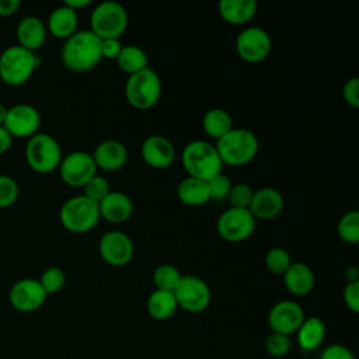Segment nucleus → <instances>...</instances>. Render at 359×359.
<instances>
[{
    "instance_id": "nucleus-25",
    "label": "nucleus",
    "mask_w": 359,
    "mask_h": 359,
    "mask_svg": "<svg viewBox=\"0 0 359 359\" xmlns=\"http://www.w3.org/2000/svg\"><path fill=\"white\" fill-rule=\"evenodd\" d=\"M325 324L320 317H306L296 331V341L302 351L313 352L321 346L325 338Z\"/></svg>"
},
{
    "instance_id": "nucleus-28",
    "label": "nucleus",
    "mask_w": 359,
    "mask_h": 359,
    "mask_svg": "<svg viewBox=\"0 0 359 359\" xmlns=\"http://www.w3.org/2000/svg\"><path fill=\"white\" fill-rule=\"evenodd\" d=\"M202 128L210 139L219 140L233 129V119L226 109L210 108L202 118Z\"/></svg>"
},
{
    "instance_id": "nucleus-36",
    "label": "nucleus",
    "mask_w": 359,
    "mask_h": 359,
    "mask_svg": "<svg viewBox=\"0 0 359 359\" xmlns=\"http://www.w3.org/2000/svg\"><path fill=\"white\" fill-rule=\"evenodd\" d=\"M252 195H254V189L248 184L238 182V184H233L227 199H229L231 208L248 209Z\"/></svg>"
},
{
    "instance_id": "nucleus-4",
    "label": "nucleus",
    "mask_w": 359,
    "mask_h": 359,
    "mask_svg": "<svg viewBox=\"0 0 359 359\" xmlns=\"http://www.w3.org/2000/svg\"><path fill=\"white\" fill-rule=\"evenodd\" d=\"M39 65L38 55L20 45H10L0 53V79L10 86L28 81Z\"/></svg>"
},
{
    "instance_id": "nucleus-2",
    "label": "nucleus",
    "mask_w": 359,
    "mask_h": 359,
    "mask_svg": "<svg viewBox=\"0 0 359 359\" xmlns=\"http://www.w3.org/2000/svg\"><path fill=\"white\" fill-rule=\"evenodd\" d=\"M223 165L241 167L255 158L259 142L255 133L244 128H233L215 144Z\"/></svg>"
},
{
    "instance_id": "nucleus-39",
    "label": "nucleus",
    "mask_w": 359,
    "mask_h": 359,
    "mask_svg": "<svg viewBox=\"0 0 359 359\" xmlns=\"http://www.w3.org/2000/svg\"><path fill=\"white\" fill-rule=\"evenodd\" d=\"M342 98L349 107L359 108V79L358 77H351L344 83Z\"/></svg>"
},
{
    "instance_id": "nucleus-30",
    "label": "nucleus",
    "mask_w": 359,
    "mask_h": 359,
    "mask_svg": "<svg viewBox=\"0 0 359 359\" xmlns=\"http://www.w3.org/2000/svg\"><path fill=\"white\" fill-rule=\"evenodd\" d=\"M181 278L182 275L180 269L171 264L158 265L153 271V276H151L154 287L158 290H167V292H174Z\"/></svg>"
},
{
    "instance_id": "nucleus-15",
    "label": "nucleus",
    "mask_w": 359,
    "mask_h": 359,
    "mask_svg": "<svg viewBox=\"0 0 359 359\" xmlns=\"http://www.w3.org/2000/svg\"><path fill=\"white\" fill-rule=\"evenodd\" d=\"M48 294L38 279L22 278L13 283L8 292L10 304L21 313L38 310L46 300Z\"/></svg>"
},
{
    "instance_id": "nucleus-44",
    "label": "nucleus",
    "mask_w": 359,
    "mask_h": 359,
    "mask_svg": "<svg viewBox=\"0 0 359 359\" xmlns=\"http://www.w3.org/2000/svg\"><path fill=\"white\" fill-rule=\"evenodd\" d=\"M13 143V136L8 133V130L0 125V154L6 153Z\"/></svg>"
},
{
    "instance_id": "nucleus-9",
    "label": "nucleus",
    "mask_w": 359,
    "mask_h": 359,
    "mask_svg": "<svg viewBox=\"0 0 359 359\" xmlns=\"http://www.w3.org/2000/svg\"><path fill=\"white\" fill-rule=\"evenodd\" d=\"M257 219L248 209L229 208L216 222V230L220 238L229 243H241L248 240L255 231Z\"/></svg>"
},
{
    "instance_id": "nucleus-47",
    "label": "nucleus",
    "mask_w": 359,
    "mask_h": 359,
    "mask_svg": "<svg viewBox=\"0 0 359 359\" xmlns=\"http://www.w3.org/2000/svg\"><path fill=\"white\" fill-rule=\"evenodd\" d=\"M6 114H7V107H6L3 102H0V125L4 123Z\"/></svg>"
},
{
    "instance_id": "nucleus-3",
    "label": "nucleus",
    "mask_w": 359,
    "mask_h": 359,
    "mask_svg": "<svg viewBox=\"0 0 359 359\" xmlns=\"http://www.w3.org/2000/svg\"><path fill=\"white\" fill-rule=\"evenodd\" d=\"M182 165L188 177L209 181L222 172L223 163L215 144L206 140H192L187 143L181 153Z\"/></svg>"
},
{
    "instance_id": "nucleus-18",
    "label": "nucleus",
    "mask_w": 359,
    "mask_h": 359,
    "mask_svg": "<svg viewBox=\"0 0 359 359\" xmlns=\"http://www.w3.org/2000/svg\"><path fill=\"white\" fill-rule=\"evenodd\" d=\"M285 206L282 194L272 187H264L254 191L248 210L255 219L271 220L278 217Z\"/></svg>"
},
{
    "instance_id": "nucleus-12",
    "label": "nucleus",
    "mask_w": 359,
    "mask_h": 359,
    "mask_svg": "<svg viewBox=\"0 0 359 359\" xmlns=\"http://www.w3.org/2000/svg\"><path fill=\"white\" fill-rule=\"evenodd\" d=\"M57 170L65 184L74 188H83L94 175H97L98 168L90 153L76 150L62 157Z\"/></svg>"
},
{
    "instance_id": "nucleus-20",
    "label": "nucleus",
    "mask_w": 359,
    "mask_h": 359,
    "mask_svg": "<svg viewBox=\"0 0 359 359\" xmlns=\"http://www.w3.org/2000/svg\"><path fill=\"white\" fill-rule=\"evenodd\" d=\"M15 34L20 46L35 52L45 43L48 29L41 18L35 15H25L20 20Z\"/></svg>"
},
{
    "instance_id": "nucleus-41",
    "label": "nucleus",
    "mask_w": 359,
    "mask_h": 359,
    "mask_svg": "<svg viewBox=\"0 0 359 359\" xmlns=\"http://www.w3.org/2000/svg\"><path fill=\"white\" fill-rule=\"evenodd\" d=\"M342 299H344L345 306L352 313L359 311V280L346 282L344 292H342Z\"/></svg>"
},
{
    "instance_id": "nucleus-7",
    "label": "nucleus",
    "mask_w": 359,
    "mask_h": 359,
    "mask_svg": "<svg viewBox=\"0 0 359 359\" xmlns=\"http://www.w3.org/2000/svg\"><path fill=\"white\" fill-rule=\"evenodd\" d=\"M126 101L136 109H150L161 97L160 76L150 67L128 76L125 83Z\"/></svg>"
},
{
    "instance_id": "nucleus-17",
    "label": "nucleus",
    "mask_w": 359,
    "mask_h": 359,
    "mask_svg": "<svg viewBox=\"0 0 359 359\" xmlns=\"http://www.w3.org/2000/svg\"><path fill=\"white\" fill-rule=\"evenodd\" d=\"M140 156L151 168L164 170L174 163L175 149L167 137L161 135H150L142 142Z\"/></svg>"
},
{
    "instance_id": "nucleus-29",
    "label": "nucleus",
    "mask_w": 359,
    "mask_h": 359,
    "mask_svg": "<svg viewBox=\"0 0 359 359\" xmlns=\"http://www.w3.org/2000/svg\"><path fill=\"white\" fill-rule=\"evenodd\" d=\"M118 67L128 76L149 67L147 53L136 45H123L121 53L116 57Z\"/></svg>"
},
{
    "instance_id": "nucleus-46",
    "label": "nucleus",
    "mask_w": 359,
    "mask_h": 359,
    "mask_svg": "<svg viewBox=\"0 0 359 359\" xmlns=\"http://www.w3.org/2000/svg\"><path fill=\"white\" fill-rule=\"evenodd\" d=\"M345 275H346V279L348 282H353V280H359V273H358V268L356 266H349L346 268L345 271Z\"/></svg>"
},
{
    "instance_id": "nucleus-42",
    "label": "nucleus",
    "mask_w": 359,
    "mask_h": 359,
    "mask_svg": "<svg viewBox=\"0 0 359 359\" xmlns=\"http://www.w3.org/2000/svg\"><path fill=\"white\" fill-rule=\"evenodd\" d=\"M122 43L116 38H108V39H101V57L107 60H116L118 55L122 50Z\"/></svg>"
},
{
    "instance_id": "nucleus-26",
    "label": "nucleus",
    "mask_w": 359,
    "mask_h": 359,
    "mask_svg": "<svg viewBox=\"0 0 359 359\" xmlns=\"http://www.w3.org/2000/svg\"><path fill=\"white\" fill-rule=\"evenodd\" d=\"M177 198L180 199L181 203L196 208L208 203L210 201L209 189L206 181L192 178V177H185L184 180L180 181L177 187Z\"/></svg>"
},
{
    "instance_id": "nucleus-32",
    "label": "nucleus",
    "mask_w": 359,
    "mask_h": 359,
    "mask_svg": "<svg viewBox=\"0 0 359 359\" xmlns=\"http://www.w3.org/2000/svg\"><path fill=\"white\" fill-rule=\"evenodd\" d=\"M265 266L269 272L275 273V275H283L286 272V269L290 266L292 257L290 254L280 247H273L271 248L266 254H265Z\"/></svg>"
},
{
    "instance_id": "nucleus-8",
    "label": "nucleus",
    "mask_w": 359,
    "mask_h": 359,
    "mask_svg": "<svg viewBox=\"0 0 359 359\" xmlns=\"http://www.w3.org/2000/svg\"><path fill=\"white\" fill-rule=\"evenodd\" d=\"M62 149L59 142L49 133L36 132L28 137L25 146V158L28 165L41 174L55 171L62 161Z\"/></svg>"
},
{
    "instance_id": "nucleus-27",
    "label": "nucleus",
    "mask_w": 359,
    "mask_h": 359,
    "mask_svg": "<svg viewBox=\"0 0 359 359\" xmlns=\"http://www.w3.org/2000/svg\"><path fill=\"white\" fill-rule=\"evenodd\" d=\"M178 304L172 292L154 289L146 302V310L149 316L157 321L168 320L177 311Z\"/></svg>"
},
{
    "instance_id": "nucleus-34",
    "label": "nucleus",
    "mask_w": 359,
    "mask_h": 359,
    "mask_svg": "<svg viewBox=\"0 0 359 359\" xmlns=\"http://www.w3.org/2000/svg\"><path fill=\"white\" fill-rule=\"evenodd\" d=\"M265 352L272 356V358H285L292 348L290 337L278 334V332H271L264 342Z\"/></svg>"
},
{
    "instance_id": "nucleus-11",
    "label": "nucleus",
    "mask_w": 359,
    "mask_h": 359,
    "mask_svg": "<svg viewBox=\"0 0 359 359\" xmlns=\"http://www.w3.org/2000/svg\"><path fill=\"white\" fill-rule=\"evenodd\" d=\"M272 49L271 35L261 27H247L236 38L237 55L248 63L265 60Z\"/></svg>"
},
{
    "instance_id": "nucleus-22",
    "label": "nucleus",
    "mask_w": 359,
    "mask_h": 359,
    "mask_svg": "<svg viewBox=\"0 0 359 359\" xmlns=\"http://www.w3.org/2000/svg\"><path fill=\"white\" fill-rule=\"evenodd\" d=\"M282 276L286 290L294 296L309 294L316 285V275L304 262H292Z\"/></svg>"
},
{
    "instance_id": "nucleus-19",
    "label": "nucleus",
    "mask_w": 359,
    "mask_h": 359,
    "mask_svg": "<svg viewBox=\"0 0 359 359\" xmlns=\"http://www.w3.org/2000/svg\"><path fill=\"white\" fill-rule=\"evenodd\" d=\"M97 168L104 171H118L128 161V150L118 140H104L98 143L91 153Z\"/></svg>"
},
{
    "instance_id": "nucleus-23",
    "label": "nucleus",
    "mask_w": 359,
    "mask_h": 359,
    "mask_svg": "<svg viewBox=\"0 0 359 359\" xmlns=\"http://www.w3.org/2000/svg\"><path fill=\"white\" fill-rule=\"evenodd\" d=\"M217 10L224 22L244 25L255 17L258 4L255 0H220Z\"/></svg>"
},
{
    "instance_id": "nucleus-10",
    "label": "nucleus",
    "mask_w": 359,
    "mask_h": 359,
    "mask_svg": "<svg viewBox=\"0 0 359 359\" xmlns=\"http://www.w3.org/2000/svg\"><path fill=\"white\" fill-rule=\"evenodd\" d=\"M180 309L188 313H202L210 304L212 293L208 283L195 275H182L172 292Z\"/></svg>"
},
{
    "instance_id": "nucleus-43",
    "label": "nucleus",
    "mask_w": 359,
    "mask_h": 359,
    "mask_svg": "<svg viewBox=\"0 0 359 359\" xmlns=\"http://www.w3.org/2000/svg\"><path fill=\"white\" fill-rule=\"evenodd\" d=\"M20 7L18 0H0V15L7 17L13 15Z\"/></svg>"
},
{
    "instance_id": "nucleus-35",
    "label": "nucleus",
    "mask_w": 359,
    "mask_h": 359,
    "mask_svg": "<svg viewBox=\"0 0 359 359\" xmlns=\"http://www.w3.org/2000/svg\"><path fill=\"white\" fill-rule=\"evenodd\" d=\"M83 195L87 196L88 199L100 203L112 189L111 185L108 182V180L105 177L101 175H94L84 187H83Z\"/></svg>"
},
{
    "instance_id": "nucleus-14",
    "label": "nucleus",
    "mask_w": 359,
    "mask_h": 359,
    "mask_svg": "<svg viewBox=\"0 0 359 359\" xmlns=\"http://www.w3.org/2000/svg\"><path fill=\"white\" fill-rule=\"evenodd\" d=\"M304 318L303 307L294 300H280L275 303L268 313V324L272 332L287 337L296 334Z\"/></svg>"
},
{
    "instance_id": "nucleus-24",
    "label": "nucleus",
    "mask_w": 359,
    "mask_h": 359,
    "mask_svg": "<svg viewBox=\"0 0 359 359\" xmlns=\"http://www.w3.org/2000/svg\"><path fill=\"white\" fill-rule=\"evenodd\" d=\"M77 11L67 7L66 4H62L50 11L46 22V29L55 38L67 39L77 31Z\"/></svg>"
},
{
    "instance_id": "nucleus-38",
    "label": "nucleus",
    "mask_w": 359,
    "mask_h": 359,
    "mask_svg": "<svg viewBox=\"0 0 359 359\" xmlns=\"http://www.w3.org/2000/svg\"><path fill=\"white\" fill-rule=\"evenodd\" d=\"M18 198L17 181L6 174H0V208L11 206Z\"/></svg>"
},
{
    "instance_id": "nucleus-33",
    "label": "nucleus",
    "mask_w": 359,
    "mask_h": 359,
    "mask_svg": "<svg viewBox=\"0 0 359 359\" xmlns=\"http://www.w3.org/2000/svg\"><path fill=\"white\" fill-rule=\"evenodd\" d=\"M46 294L57 293L66 283V275L59 266H48L38 279Z\"/></svg>"
},
{
    "instance_id": "nucleus-5",
    "label": "nucleus",
    "mask_w": 359,
    "mask_h": 359,
    "mask_svg": "<svg viewBox=\"0 0 359 359\" xmlns=\"http://www.w3.org/2000/svg\"><path fill=\"white\" fill-rule=\"evenodd\" d=\"M129 24L126 8L118 1H101L97 4L90 15V31L100 39L116 38L119 39Z\"/></svg>"
},
{
    "instance_id": "nucleus-45",
    "label": "nucleus",
    "mask_w": 359,
    "mask_h": 359,
    "mask_svg": "<svg viewBox=\"0 0 359 359\" xmlns=\"http://www.w3.org/2000/svg\"><path fill=\"white\" fill-rule=\"evenodd\" d=\"M90 3H91L90 0H66L63 4H66L67 7H70V8H73L74 11H77V10H80V8L87 7Z\"/></svg>"
},
{
    "instance_id": "nucleus-31",
    "label": "nucleus",
    "mask_w": 359,
    "mask_h": 359,
    "mask_svg": "<svg viewBox=\"0 0 359 359\" xmlns=\"http://www.w3.org/2000/svg\"><path fill=\"white\" fill-rule=\"evenodd\" d=\"M337 231L346 244H356L359 241V212L349 210L344 213L337 224Z\"/></svg>"
},
{
    "instance_id": "nucleus-21",
    "label": "nucleus",
    "mask_w": 359,
    "mask_h": 359,
    "mask_svg": "<svg viewBox=\"0 0 359 359\" xmlns=\"http://www.w3.org/2000/svg\"><path fill=\"white\" fill-rule=\"evenodd\" d=\"M100 216L109 223H123L133 213L130 198L121 191H111L100 203Z\"/></svg>"
},
{
    "instance_id": "nucleus-16",
    "label": "nucleus",
    "mask_w": 359,
    "mask_h": 359,
    "mask_svg": "<svg viewBox=\"0 0 359 359\" xmlns=\"http://www.w3.org/2000/svg\"><path fill=\"white\" fill-rule=\"evenodd\" d=\"M41 125L39 111L29 104H15L7 108L3 126L13 137H31Z\"/></svg>"
},
{
    "instance_id": "nucleus-6",
    "label": "nucleus",
    "mask_w": 359,
    "mask_h": 359,
    "mask_svg": "<svg viewBox=\"0 0 359 359\" xmlns=\"http://www.w3.org/2000/svg\"><path fill=\"white\" fill-rule=\"evenodd\" d=\"M59 219L66 230L72 233H87L101 219L98 203L84 195L72 196L60 206Z\"/></svg>"
},
{
    "instance_id": "nucleus-40",
    "label": "nucleus",
    "mask_w": 359,
    "mask_h": 359,
    "mask_svg": "<svg viewBox=\"0 0 359 359\" xmlns=\"http://www.w3.org/2000/svg\"><path fill=\"white\" fill-rule=\"evenodd\" d=\"M318 359H356V358H355V353L348 346L342 344H331L321 351Z\"/></svg>"
},
{
    "instance_id": "nucleus-1",
    "label": "nucleus",
    "mask_w": 359,
    "mask_h": 359,
    "mask_svg": "<svg viewBox=\"0 0 359 359\" xmlns=\"http://www.w3.org/2000/svg\"><path fill=\"white\" fill-rule=\"evenodd\" d=\"M101 39L90 29H77L72 36L65 39L60 50L63 66L74 73L93 70L101 62Z\"/></svg>"
},
{
    "instance_id": "nucleus-13",
    "label": "nucleus",
    "mask_w": 359,
    "mask_h": 359,
    "mask_svg": "<svg viewBox=\"0 0 359 359\" xmlns=\"http://www.w3.org/2000/svg\"><path fill=\"white\" fill-rule=\"evenodd\" d=\"M98 252L105 264L111 266H125L135 255V245L126 233L109 230L100 238Z\"/></svg>"
},
{
    "instance_id": "nucleus-37",
    "label": "nucleus",
    "mask_w": 359,
    "mask_h": 359,
    "mask_svg": "<svg viewBox=\"0 0 359 359\" xmlns=\"http://www.w3.org/2000/svg\"><path fill=\"white\" fill-rule=\"evenodd\" d=\"M206 184H208L210 199H215V201L226 199L233 187L230 178L223 172H219L217 175L212 177L209 181H206Z\"/></svg>"
}]
</instances>
